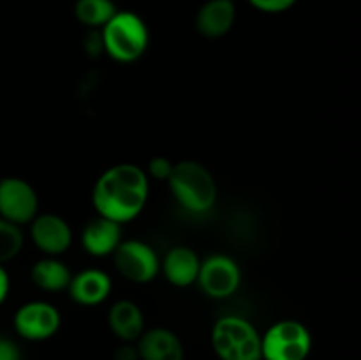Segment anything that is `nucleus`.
<instances>
[{
  "instance_id": "1",
  "label": "nucleus",
  "mask_w": 361,
  "mask_h": 360,
  "mask_svg": "<svg viewBox=\"0 0 361 360\" xmlns=\"http://www.w3.org/2000/svg\"><path fill=\"white\" fill-rule=\"evenodd\" d=\"M94 207L99 215L127 222L143 210L148 200V176L136 164H116L101 175L94 187Z\"/></svg>"
},
{
  "instance_id": "2",
  "label": "nucleus",
  "mask_w": 361,
  "mask_h": 360,
  "mask_svg": "<svg viewBox=\"0 0 361 360\" xmlns=\"http://www.w3.org/2000/svg\"><path fill=\"white\" fill-rule=\"evenodd\" d=\"M168 182L176 201L194 214L210 210L217 200V186L214 176L196 161H182L173 164Z\"/></svg>"
},
{
  "instance_id": "3",
  "label": "nucleus",
  "mask_w": 361,
  "mask_h": 360,
  "mask_svg": "<svg viewBox=\"0 0 361 360\" xmlns=\"http://www.w3.org/2000/svg\"><path fill=\"white\" fill-rule=\"evenodd\" d=\"M102 49L118 62H133L148 48L150 34L145 21L130 11H116L102 27Z\"/></svg>"
},
{
  "instance_id": "4",
  "label": "nucleus",
  "mask_w": 361,
  "mask_h": 360,
  "mask_svg": "<svg viewBox=\"0 0 361 360\" xmlns=\"http://www.w3.org/2000/svg\"><path fill=\"white\" fill-rule=\"evenodd\" d=\"M212 344L221 360H263L261 335L243 318H221L212 332Z\"/></svg>"
},
{
  "instance_id": "5",
  "label": "nucleus",
  "mask_w": 361,
  "mask_h": 360,
  "mask_svg": "<svg viewBox=\"0 0 361 360\" xmlns=\"http://www.w3.org/2000/svg\"><path fill=\"white\" fill-rule=\"evenodd\" d=\"M312 348L310 332L295 320L271 325L261 337L263 360H305Z\"/></svg>"
},
{
  "instance_id": "6",
  "label": "nucleus",
  "mask_w": 361,
  "mask_h": 360,
  "mask_svg": "<svg viewBox=\"0 0 361 360\" xmlns=\"http://www.w3.org/2000/svg\"><path fill=\"white\" fill-rule=\"evenodd\" d=\"M115 267L127 281L150 282L159 274V258L148 244L140 240H122L115 251Z\"/></svg>"
},
{
  "instance_id": "7",
  "label": "nucleus",
  "mask_w": 361,
  "mask_h": 360,
  "mask_svg": "<svg viewBox=\"0 0 361 360\" xmlns=\"http://www.w3.org/2000/svg\"><path fill=\"white\" fill-rule=\"evenodd\" d=\"M39 200L34 187L23 179L7 176L0 180V217L21 226L37 215Z\"/></svg>"
},
{
  "instance_id": "8",
  "label": "nucleus",
  "mask_w": 361,
  "mask_h": 360,
  "mask_svg": "<svg viewBox=\"0 0 361 360\" xmlns=\"http://www.w3.org/2000/svg\"><path fill=\"white\" fill-rule=\"evenodd\" d=\"M60 328V313L48 302H28L14 314V330L27 341H44Z\"/></svg>"
},
{
  "instance_id": "9",
  "label": "nucleus",
  "mask_w": 361,
  "mask_h": 360,
  "mask_svg": "<svg viewBox=\"0 0 361 360\" xmlns=\"http://www.w3.org/2000/svg\"><path fill=\"white\" fill-rule=\"evenodd\" d=\"M240 279H242L240 268L231 258L215 254V256L201 261L197 282L203 288V292L214 299L231 296L238 289Z\"/></svg>"
},
{
  "instance_id": "10",
  "label": "nucleus",
  "mask_w": 361,
  "mask_h": 360,
  "mask_svg": "<svg viewBox=\"0 0 361 360\" xmlns=\"http://www.w3.org/2000/svg\"><path fill=\"white\" fill-rule=\"evenodd\" d=\"M30 236L46 254H62L73 242V232L66 219L55 214L35 215L30 222Z\"/></svg>"
},
{
  "instance_id": "11",
  "label": "nucleus",
  "mask_w": 361,
  "mask_h": 360,
  "mask_svg": "<svg viewBox=\"0 0 361 360\" xmlns=\"http://www.w3.org/2000/svg\"><path fill=\"white\" fill-rule=\"evenodd\" d=\"M140 360H183L182 341L168 328H152L137 339Z\"/></svg>"
},
{
  "instance_id": "12",
  "label": "nucleus",
  "mask_w": 361,
  "mask_h": 360,
  "mask_svg": "<svg viewBox=\"0 0 361 360\" xmlns=\"http://www.w3.org/2000/svg\"><path fill=\"white\" fill-rule=\"evenodd\" d=\"M235 18L236 7L233 0H207L197 11L196 27L204 37L217 39L231 30Z\"/></svg>"
},
{
  "instance_id": "13",
  "label": "nucleus",
  "mask_w": 361,
  "mask_h": 360,
  "mask_svg": "<svg viewBox=\"0 0 361 360\" xmlns=\"http://www.w3.org/2000/svg\"><path fill=\"white\" fill-rule=\"evenodd\" d=\"M85 251L92 256H108L113 251L118 247L122 242V228L120 222L111 221L108 217L92 219L83 229V236H81Z\"/></svg>"
},
{
  "instance_id": "14",
  "label": "nucleus",
  "mask_w": 361,
  "mask_h": 360,
  "mask_svg": "<svg viewBox=\"0 0 361 360\" xmlns=\"http://www.w3.org/2000/svg\"><path fill=\"white\" fill-rule=\"evenodd\" d=\"M71 296L81 306H95L108 299L111 292V279L97 268H88L71 277Z\"/></svg>"
},
{
  "instance_id": "15",
  "label": "nucleus",
  "mask_w": 361,
  "mask_h": 360,
  "mask_svg": "<svg viewBox=\"0 0 361 360\" xmlns=\"http://www.w3.org/2000/svg\"><path fill=\"white\" fill-rule=\"evenodd\" d=\"M108 323L113 334L123 342H134L145 332V318L140 307L130 300L113 304L108 314Z\"/></svg>"
},
{
  "instance_id": "16",
  "label": "nucleus",
  "mask_w": 361,
  "mask_h": 360,
  "mask_svg": "<svg viewBox=\"0 0 361 360\" xmlns=\"http://www.w3.org/2000/svg\"><path fill=\"white\" fill-rule=\"evenodd\" d=\"M200 265V258H197V254L192 249H189V247H173L166 254L162 270H164L166 279L171 284L185 288V286L197 281Z\"/></svg>"
},
{
  "instance_id": "17",
  "label": "nucleus",
  "mask_w": 361,
  "mask_h": 360,
  "mask_svg": "<svg viewBox=\"0 0 361 360\" xmlns=\"http://www.w3.org/2000/svg\"><path fill=\"white\" fill-rule=\"evenodd\" d=\"M30 277L34 284H37L41 289L46 292H60V289L67 288L71 282V270L59 260L53 258H46V260L37 261L32 267Z\"/></svg>"
},
{
  "instance_id": "18",
  "label": "nucleus",
  "mask_w": 361,
  "mask_h": 360,
  "mask_svg": "<svg viewBox=\"0 0 361 360\" xmlns=\"http://www.w3.org/2000/svg\"><path fill=\"white\" fill-rule=\"evenodd\" d=\"M113 0H76L74 4V16L80 23L90 28L104 27L116 13Z\"/></svg>"
},
{
  "instance_id": "19",
  "label": "nucleus",
  "mask_w": 361,
  "mask_h": 360,
  "mask_svg": "<svg viewBox=\"0 0 361 360\" xmlns=\"http://www.w3.org/2000/svg\"><path fill=\"white\" fill-rule=\"evenodd\" d=\"M23 247V233L20 226L0 217V265L13 260Z\"/></svg>"
},
{
  "instance_id": "20",
  "label": "nucleus",
  "mask_w": 361,
  "mask_h": 360,
  "mask_svg": "<svg viewBox=\"0 0 361 360\" xmlns=\"http://www.w3.org/2000/svg\"><path fill=\"white\" fill-rule=\"evenodd\" d=\"M249 4L263 13H284L295 6L296 0H249Z\"/></svg>"
},
{
  "instance_id": "21",
  "label": "nucleus",
  "mask_w": 361,
  "mask_h": 360,
  "mask_svg": "<svg viewBox=\"0 0 361 360\" xmlns=\"http://www.w3.org/2000/svg\"><path fill=\"white\" fill-rule=\"evenodd\" d=\"M173 172V162L169 159L157 155L148 162V173L154 176L155 180H168Z\"/></svg>"
},
{
  "instance_id": "22",
  "label": "nucleus",
  "mask_w": 361,
  "mask_h": 360,
  "mask_svg": "<svg viewBox=\"0 0 361 360\" xmlns=\"http://www.w3.org/2000/svg\"><path fill=\"white\" fill-rule=\"evenodd\" d=\"M0 360H21V352L16 342L0 337Z\"/></svg>"
},
{
  "instance_id": "23",
  "label": "nucleus",
  "mask_w": 361,
  "mask_h": 360,
  "mask_svg": "<svg viewBox=\"0 0 361 360\" xmlns=\"http://www.w3.org/2000/svg\"><path fill=\"white\" fill-rule=\"evenodd\" d=\"M115 360H140V356H137L136 346H133L130 342H126V344H122L115 352Z\"/></svg>"
},
{
  "instance_id": "24",
  "label": "nucleus",
  "mask_w": 361,
  "mask_h": 360,
  "mask_svg": "<svg viewBox=\"0 0 361 360\" xmlns=\"http://www.w3.org/2000/svg\"><path fill=\"white\" fill-rule=\"evenodd\" d=\"M7 293H9V275H7L6 268L0 265V304L6 300Z\"/></svg>"
}]
</instances>
